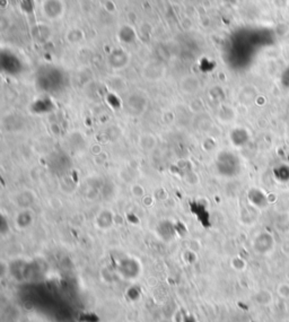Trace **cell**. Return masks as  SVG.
Listing matches in <instances>:
<instances>
[{
	"label": "cell",
	"instance_id": "cell-1",
	"mask_svg": "<svg viewBox=\"0 0 289 322\" xmlns=\"http://www.w3.org/2000/svg\"><path fill=\"white\" fill-rule=\"evenodd\" d=\"M141 273L140 264L134 258H124L118 265L119 276L124 278L125 281H134L139 277Z\"/></svg>",
	"mask_w": 289,
	"mask_h": 322
},
{
	"label": "cell",
	"instance_id": "cell-2",
	"mask_svg": "<svg viewBox=\"0 0 289 322\" xmlns=\"http://www.w3.org/2000/svg\"><path fill=\"white\" fill-rule=\"evenodd\" d=\"M252 246L258 254H269L276 246V240L271 233L261 232L254 237Z\"/></svg>",
	"mask_w": 289,
	"mask_h": 322
},
{
	"label": "cell",
	"instance_id": "cell-3",
	"mask_svg": "<svg viewBox=\"0 0 289 322\" xmlns=\"http://www.w3.org/2000/svg\"><path fill=\"white\" fill-rule=\"evenodd\" d=\"M248 197H249L250 204L252 205L253 207L259 208V209L264 208L269 203L268 196L265 195L262 190L256 189V188H252L249 191Z\"/></svg>",
	"mask_w": 289,
	"mask_h": 322
},
{
	"label": "cell",
	"instance_id": "cell-4",
	"mask_svg": "<svg viewBox=\"0 0 289 322\" xmlns=\"http://www.w3.org/2000/svg\"><path fill=\"white\" fill-rule=\"evenodd\" d=\"M34 223V214L32 213L31 209H22V211L16 215L15 224L16 227L20 230H26L31 227Z\"/></svg>",
	"mask_w": 289,
	"mask_h": 322
},
{
	"label": "cell",
	"instance_id": "cell-5",
	"mask_svg": "<svg viewBox=\"0 0 289 322\" xmlns=\"http://www.w3.org/2000/svg\"><path fill=\"white\" fill-rule=\"evenodd\" d=\"M114 221H115L114 214L111 211H108V209H104V211H102L101 213H99V215H97L95 223H96V226L99 227L100 230L105 231L113 226Z\"/></svg>",
	"mask_w": 289,
	"mask_h": 322
},
{
	"label": "cell",
	"instance_id": "cell-6",
	"mask_svg": "<svg viewBox=\"0 0 289 322\" xmlns=\"http://www.w3.org/2000/svg\"><path fill=\"white\" fill-rule=\"evenodd\" d=\"M35 196L31 192V191H22V192L17 194L15 197V203L20 206L22 209H27L32 204L34 203Z\"/></svg>",
	"mask_w": 289,
	"mask_h": 322
},
{
	"label": "cell",
	"instance_id": "cell-7",
	"mask_svg": "<svg viewBox=\"0 0 289 322\" xmlns=\"http://www.w3.org/2000/svg\"><path fill=\"white\" fill-rule=\"evenodd\" d=\"M231 138H232L233 144H234L235 146L241 147V146H244V145L249 142L250 135L245 129L240 128V129L233 130Z\"/></svg>",
	"mask_w": 289,
	"mask_h": 322
},
{
	"label": "cell",
	"instance_id": "cell-8",
	"mask_svg": "<svg viewBox=\"0 0 289 322\" xmlns=\"http://www.w3.org/2000/svg\"><path fill=\"white\" fill-rule=\"evenodd\" d=\"M254 300L260 305H269L272 303L273 296H272V294L268 291V289H261V291L255 293Z\"/></svg>",
	"mask_w": 289,
	"mask_h": 322
},
{
	"label": "cell",
	"instance_id": "cell-9",
	"mask_svg": "<svg viewBox=\"0 0 289 322\" xmlns=\"http://www.w3.org/2000/svg\"><path fill=\"white\" fill-rule=\"evenodd\" d=\"M277 208L282 214L289 213V190L282 191L276 199Z\"/></svg>",
	"mask_w": 289,
	"mask_h": 322
},
{
	"label": "cell",
	"instance_id": "cell-10",
	"mask_svg": "<svg viewBox=\"0 0 289 322\" xmlns=\"http://www.w3.org/2000/svg\"><path fill=\"white\" fill-rule=\"evenodd\" d=\"M274 176L278 179L277 181L280 183H286L289 182V165L288 164H280L277 167H274L273 170Z\"/></svg>",
	"mask_w": 289,
	"mask_h": 322
},
{
	"label": "cell",
	"instance_id": "cell-11",
	"mask_svg": "<svg viewBox=\"0 0 289 322\" xmlns=\"http://www.w3.org/2000/svg\"><path fill=\"white\" fill-rule=\"evenodd\" d=\"M139 144H140V146L146 149V151H149V149H152L156 146V138L152 136V135H143V136L140 137V141H139Z\"/></svg>",
	"mask_w": 289,
	"mask_h": 322
},
{
	"label": "cell",
	"instance_id": "cell-12",
	"mask_svg": "<svg viewBox=\"0 0 289 322\" xmlns=\"http://www.w3.org/2000/svg\"><path fill=\"white\" fill-rule=\"evenodd\" d=\"M232 267L234 268L235 270H239V272H242V270H244L246 268L245 260L240 258V256H235V258L232 260Z\"/></svg>",
	"mask_w": 289,
	"mask_h": 322
},
{
	"label": "cell",
	"instance_id": "cell-13",
	"mask_svg": "<svg viewBox=\"0 0 289 322\" xmlns=\"http://www.w3.org/2000/svg\"><path fill=\"white\" fill-rule=\"evenodd\" d=\"M278 295L282 298H289V284L288 283H282L278 286Z\"/></svg>",
	"mask_w": 289,
	"mask_h": 322
},
{
	"label": "cell",
	"instance_id": "cell-14",
	"mask_svg": "<svg viewBox=\"0 0 289 322\" xmlns=\"http://www.w3.org/2000/svg\"><path fill=\"white\" fill-rule=\"evenodd\" d=\"M184 260H185L188 264H194L195 261H197V254H195V252H193L192 250L185 251V253H184Z\"/></svg>",
	"mask_w": 289,
	"mask_h": 322
},
{
	"label": "cell",
	"instance_id": "cell-15",
	"mask_svg": "<svg viewBox=\"0 0 289 322\" xmlns=\"http://www.w3.org/2000/svg\"><path fill=\"white\" fill-rule=\"evenodd\" d=\"M281 83L282 85L289 88V67H287L285 71H283L282 73V76H281Z\"/></svg>",
	"mask_w": 289,
	"mask_h": 322
},
{
	"label": "cell",
	"instance_id": "cell-16",
	"mask_svg": "<svg viewBox=\"0 0 289 322\" xmlns=\"http://www.w3.org/2000/svg\"><path fill=\"white\" fill-rule=\"evenodd\" d=\"M128 322H132V321H128Z\"/></svg>",
	"mask_w": 289,
	"mask_h": 322
}]
</instances>
